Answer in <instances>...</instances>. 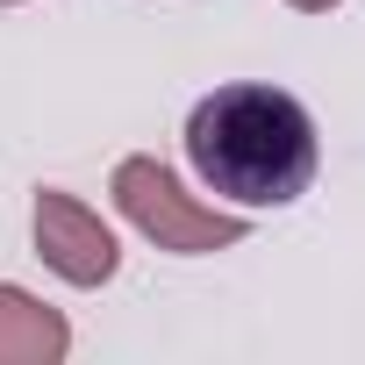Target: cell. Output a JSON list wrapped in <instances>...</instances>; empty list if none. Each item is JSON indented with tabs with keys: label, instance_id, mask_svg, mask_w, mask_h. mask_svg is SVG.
Listing matches in <instances>:
<instances>
[{
	"label": "cell",
	"instance_id": "obj_2",
	"mask_svg": "<svg viewBox=\"0 0 365 365\" xmlns=\"http://www.w3.org/2000/svg\"><path fill=\"white\" fill-rule=\"evenodd\" d=\"M115 208L158 244V251H179V258H201V251H230V244H244V215H230V208H201L179 179L158 165V158H122L115 165Z\"/></svg>",
	"mask_w": 365,
	"mask_h": 365
},
{
	"label": "cell",
	"instance_id": "obj_1",
	"mask_svg": "<svg viewBox=\"0 0 365 365\" xmlns=\"http://www.w3.org/2000/svg\"><path fill=\"white\" fill-rule=\"evenodd\" d=\"M187 158L237 208H287L315 179V122L279 86H215L187 115Z\"/></svg>",
	"mask_w": 365,
	"mask_h": 365
},
{
	"label": "cell",
	"instance_id": "obj_3",
	"mask_svg": "<svg viewBox=\"0 0 365 365\" xmlns=\"http://www.w3.org/2000/svg\"><path fill=\"white\" fill-rule=\"evenodd\" d=\"M36 258H43L58 279H72V287H101V279H115L122 244H115V230H108L86 201L43 187V194H36Z\"/></svg>",
	"mask_w": 365,
	"mask_h": 365
},
{
	"label": "cell",
	"instance_id": "obj_5",
	"mask_svg": "<svg viewBox=\"0 0 365 365\" xmlns=\"http://www.w3.org/2000/svg\"><path fill=\"white\" fill-rule=\"evenodd\" d=\"M287 8H301V15H329L336 0H287Z\"/></svg>",
	"mask_w": 365,
	"mask_h": 365
},
{
	"label": "cell",
	"instance_id": "obj_4",
	"mask_svg": "<svg viewBox=\"0 0 365 365\" xmlns=\"http://www.w3.org/2000/svg\"><path fill=\"white\" fill-rule=\"evenodd\" d=\"M72 351V322L22 287H0V365H58Z\"/></svg>",
	"mask_w": 365,
	"mask_h": 365
},
{
	"label": "cell",
	"instance_id": "obj_6",
	"mask_svg": "<svg viewBox=\"0 0 365 365\" xmlns=\"http://www.w3.org/2000/svg\"><path fill=\"white\" fill-rule=\"evenodd\" d=\"M0 8H15V0H0Z\"/></svg>",
	"mask_w": 365,
	"mask_h": 365
}]
</instances>
